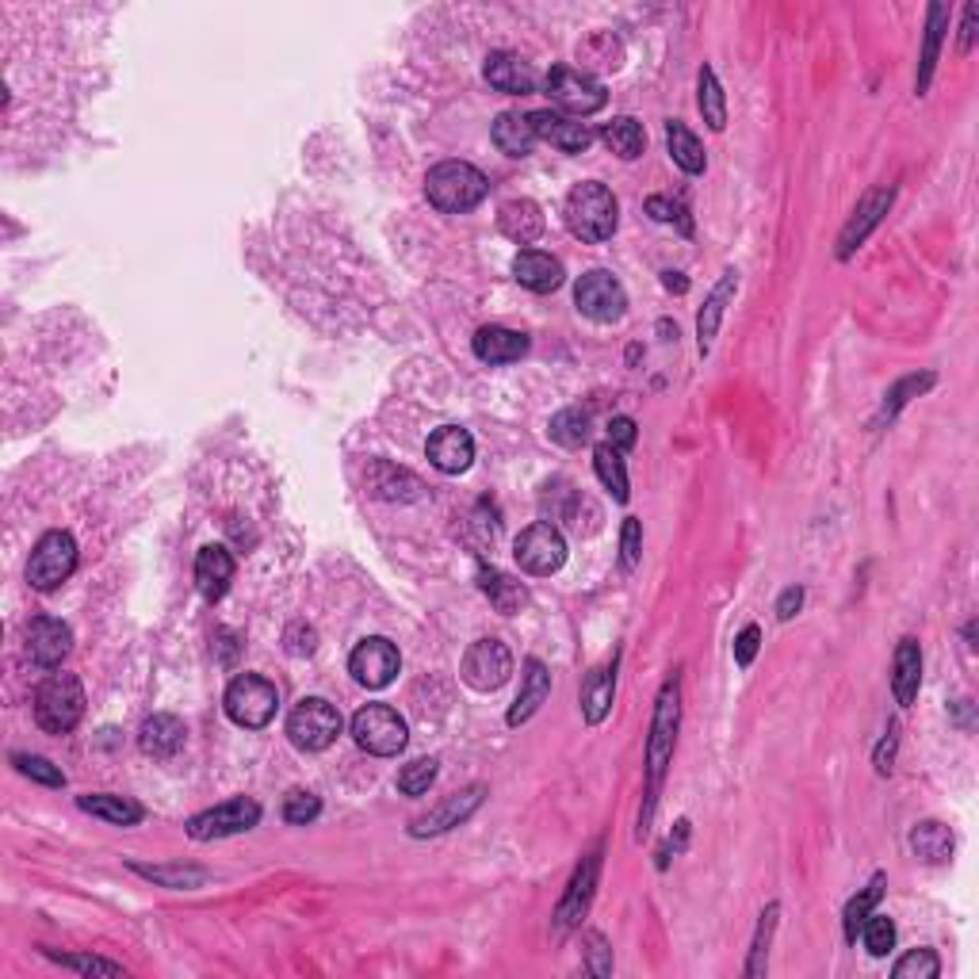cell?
I'll use <instances>...</instances> for the list:
<instances>
[{"instance_id": "6da1fadb", "label": "cell", "mask_w": 979, "mask_h": 979, "mask_svg": "<svg viewBox=\"0 0 979 979\" xmlns=\"http://www.w3.org/2000/svg\"><path fill=\"white\" fill-rule=\"evenodd\" d=\"M681 696H678V681L658 693V708H654V724H651V743H647V807L639 815V834L647 831L654 815V800H658V784L666 777V766L673 758V743H678V719H681Z\"/></svg>"}, {"instance_id": "7a4b0ae2", "label": "cell", "mask_w": 979, "mask_h": 979, "mask_svg": "<svg viewBox=\"0 0 979 979\" xmlns=\"http://www.w3.org/2000/svg\"><path fill=\"white\" fill-rule=\"evenodd\" d=\"M620 222V204L616 196L597 180H585L566 196V227L582 242H608Z\"/></svg>"}, {"instance_id": "3957f363", "label": "cell", "mask_w": 979, "mask_h": 979, "mask_svg": "<svg viewBox=\"0 0 979 979\" xmlns=\"http://www.w3.org/2000/svg\"><path fill=\"white\" fill-rule=\"evenodd\" d=\"M425 196L437 211L463 215L486 199V176L468 162H440L425 176Z\"/></svg>"}, {"instance_id": "277c9868", "label": "cell", "mask_w": 979, "mask_h": 979, "mask_svg": "<svg viewBox=\"0 0 979 979\" xmlns=\"http://www.w3.org/2000/svg\"><path fill=\"white\" fill-rule=\"evenodd\" d=\"M85 716V689L74 673H54L38 685L35 693V719L38 727L54 735H66L81 724Z\"/></svg>"}, {"instance_id": "5b68a950", "label": "cell", "mask_w": 979, "mask_h": 979, "mask_svg": "<svg viewBox=\"0 0 979 979\" xmlns=\"http://www.w3.org/2000/svg\"><path fill=\"white\" fill-rule=\"evenodd\" d=\"M352 738H356L367 754H375V758H395V754L406 750L409 727L387 704H367V708H360L356 716H352Z\"/></svg>"}, {"instance_id": "8992f818", "label": "cell", "mask_w": 979, "mask_h": 979, "mask_svg": "<svg viewBox=\"0 0 979 979\" xmlns=\"http://www.w3.org/2000/svg\"><path fill=\"white\" fill-rule=\"evenodd\" d=\"M279 708V693L272 681L256 678V673H242V678L230 681L227 689V716L234 719L238 727H249V732H256V727H268L272 716H276Z\"/></svg>"}, {"instance_id": "52a82bcc", "label": "cell", "mask_w": 979, "mask_h": 979, "mask_svg": "<svg viewBox=\"0 0 979 979\" xmlns=\"http://www.w3.org/2000/svg\"><path fill=\"white\" fill-rule=\"evenodd\" d=\"M287 735H292V743L299 750L318 754L326 746H333L337 735H341V712L329 701H322V696H307L287 716Z\"/></svg>"}, {"instance_id": "ba28073f", "label": "cell", "mask_w": 979, "mask_h": 979, "mask_svg": "<svg viewBox=\"0 0 979 979\" xmlns=\"http://www.w3.org/2000/svg\"><path fill=\"white\" fill-rule=\"evenodd\" d=\"M74 566H77V540L69 532L54 528V532H46L43 540L35 543V551H31L28 582L35 585V590L51 593L74 574Z\"/></svg>"}, {"instance_id": "9c48e42d", "label": "cell", "mask_w": 979, "mask_h": 979, "mask_svg": "<svg viewBox=\"0 0 979 979\" xmlns=\"http://www.w3.org/2000/svg\"><path fill=\"white\" fill-rule=\"evenodd\" d=\"M574 302L585 318L608 326V322H620L624 318V310H628V292H624V284L613 276V272L597 268V272H585V276L578 279Z\"/></svg>"}, {"instance_id": "30bf717a", "label": "cell", "mask_w": 979, "mask_h": 979, "mask_svg": "<svg viewBox=\"0 0 979 979\" xmlns=\"http://www.w3.org/2000/svg\"><path fill=\"white\" fill-rule=\"evenodd\" d=\"M548 96L563 111H571L574 119L593 116V111H601L608 100L605 85H601L597 77L582 74V69H566V66H559L548 74Z\"/></svg>"}, {"instance_id": "8fae6325", "label": "cell", "mask_w": 979, "mask_h": 979, "mask_svg": "<svg viewBox=\"0 0 979 979\" xmlns=\"http://www.w3.org/2000/svg\"><path fill=\"white\" fill-rule=\"evenodd\" d=\"M513 556H517L520 571H528V574H556L559 566L566 563V540H563V532H559L556 525L540 520V525L525 528V532L517 536V548H513Z\"/></svg>"}, {"instance_id": "7c38bea8", "label": "cell", "mask_w": 979, "mask_h": 979, "mask_svg": "<svg viewBox=\"0 0 979 979\" xmlns=\"http://www.w3.org/2000/svg\"><path fill=\"white\" fill-rule=\"evenodd\" d=\"M261 823V804L256 800H227V804L211 807V812H199L188 818V834L196 842H211V838H230V834L253 831Z\"/></svg>"}, {"instance_id": "4fadbf2b", "label": "cell", "mask_w": 979, "mask_h": 979, "mask_svg": "<svg viewBox=\"0 0 979 979\" xmlns=\"http://www.w3.org/2000/svg\"><path fill=\"white\" fill-rule=\"evenodd\" d=\"M513 673V654L502 639H479L471 644V651L463 654V681L479 693H494L509 681Z\"/></svg>"}, {"instance_id": "5bb4252c", "label": "cell", "mask_w": 979, "mask_h": 979, "mask_svg": "<svg viewBox=\"0 0 979 979\" xmlns=\"http://www.w3.org/2000/svg\"><path fill=\"white\" fill-rule=\"evenodd\" d=\"M398 666H403V658H398L395 644H391V639H380V636L364 639V644H360L349 658L352 678H356L364 689L391 685V681H395V673H398Z\"/></svg>"}, {"instance_id": "9a60e30c", "label": "cell", "mask_w": 979, "mask_h": 979, "mask_svg": "<svg viewBox=\"0 0 979 979\" xmlns=\"http://www.w3.org/2000/svg\"><path fill=\"white\" fill-rule=\"evenodd\" d=\"M892 199H895V188H872L869 196L857 204L854 219L846 222V230H842V238H838V256H842V261H849V256H854V249L880 227V219L888 215Z\"/></svg>"}, {"instance_id": "2e32d148", "label": "cell", "mask_w": 979, "mask_h": 979, "mask_svg": "<svg viewBox=\"0 0 979 979\" xmlns=\"http://www.w3.org/2000/svg\"><path fill=\"white\" fill-rule=\"evenodd\" d=\"M528 119H532L536 139L551 142V146H559L563 154H582V150H590V142H593L590 127L574 116H563V111H536V116H528Z\"/></svg>"}, {"instance_id": "e0dca14e", "label": "cell", "mask_w": 979, "mask_h": 979, "mask_svg": "<svg viewBox=\"0 0 979 979\" xmlns=\"http://www.w3.org/2000/svg\"><path fill=\"white\" fill-rule=\"evenodd\" d=\"M597 869H601V854H590L574 869L571 888H566L563 903H559V911H556L559 934H566V930L578 926V922L585 919V911H590V899H593V888H597Z\"/></svg>"}, {"instance_id": "ac0fdd59", "label": "cell", "mask_w": 979, "mask_h": 979, "mask_svg": "<svg viewBox=\"0 0 979 979\" xmlns=\"http://www.w3.org/2000/svg\"><path fill=\"white\" fill-rule=\"evenodd\" d=\"M429 460L437 471H444V475H460V471L471 468V460H475V440H471L468 429H460V425H444V429H437L429 437Z\"/></svg>"}, {"instance_id": "d6986e66", "label": "cell", "mask_w": 979, "mask_h": 979, "mask_svg": "<svg viewBox=\"0 0 979 979\" xmlns=\"http://www.w3.org/2000/svg\"><path fill=\"white\" fill-rule=\"evenodd\" d=\"M69 651H74V631H69V624L54 620V616H38V620H31V628H28L31 662L58 666Z\"/></svg>"}, {"instance_id": "ffe728a7", "label": "cell", "mask_w": 979, "mask_h": 979, "mask_svg": "<svg viewBox=\"0 0 979 979\" xmlns=\"http://www.w3.org/2000/svg\"><path fill=\"white\" fill-rule=\"evenodd\" d=\"M483 796H486V789H483V784H471V789H463V792H455V796H448L444 804L437 807V812H429V815L414 818V826H409V831H414L417 838H425V834L452 831V826H460L463 818H471V815H475V807L483 804Z\"/></svg>"}, {"instance_id": "44dd1931", "label": "cell", "mask_w": 979, "mask_h": 979, "mask_svg": "<svg viewBox=\"0 0 979 979\" xmlns=\"http://www.w3.org/2000/svg\"><path fill=\"white\" fill-rule=\"evenodd\" d=\"M548 696H551L548 666H543L540 658H528L525 673H520V693H517V701H513V708H509V727L528 724V719L540 712V704L548 701Z\"/></svg>"}, {"instance_id": "7402d4cb", "label": "cell", "mask_w": 979, "mask_h": 979, "mask_svg": "<svg viewBox=\"0 0 979 979\" xmlns=\"http://www.w3.org/2000/svg\"><path fill=\"white\" fill-rule=\"evenodd\" d=\"M513 276L536 295H548L563 284V264L551 253H540V249H525V253L513 261Z\"/></svg>"}, {"instance_id": "603a6c76", "label": "cell", "mask_w": 979, "mask_h": 979, "mask_svg": "<svg viewBox=\"0 0 979 979\" xmlns=\"http://www.w3.org/2000/svg\"><path fill=\"white\" fill-rule=\"evenodd\" d=\"M230 582H234V559H230V551L222 548V543H211V548L199 551L196 559L199 593H204L207 601H219L222 593L230 590Z\"/></svg>"}, {"instance_id": "cb8c5ba5", "label": "cell", "mask_w": 979, "mask_h": 979, "mask_svg": "<svg viewBox=\"0 0 979 979\" xmlns=\"http://www.w3.org/2000/svg\"><path fill=\"white\" fill-rule=\"evenodd\" d=\"M486 81L497 88V92H509V96H528L536 92V74L525 58L517 54H490L486 62Z\"/></svg>"}, {"instance_id": "d4e9b609", "label": "cell", "mask_w": 979, "mask_h": 979, "mask_svg": "<svg viewBox=\"0 0 979 979\" xmlns=\"http://www.w3.org/2000/svg\"><path fill=\"white\" fill-rule=\"evenodd\" d=\"M497 227H502V234L509 238V242L532 245L536 238L543 234L540 204H532V199H509V204L502 207V215H497Z\"/></svg>"}, {"instance_id": "484cf974", "label": "cell", "mask_w": 979, "mask_h": 979, "mask_svg": "<svg viewBox=\"0 0 979 979\" xmlns=\"http://www.w3.org/2000/svg\"><path fill=\"white\" fill-rule=\"evenodd\" d=\"M528 352V337L505 326H483L475 333V356L483 364H513Z\"/></svg>"}, {"instance_id": "4316f807", "label": "cell", "mask_w": 979, "mask_h": 979, "mask_svg": "<svg viewBox=\"0 0 979 979\" xmlns=\"http://www.w3.org/2000/svg\"><path fill=\"white\" fill-rule=\"evenodd\" d=\"M735 292H738V276H735V272H724V279H719V284L712 287L708 302H704L701 318H696V341H701V352H704V356H708V352H712V341H716L719 322H724V310H727V302L735 299Z\"/></svg>"}, {"instance_id": "83f0119b", "label": "cell", "mask_w": 979, "mask_h": 979, "mask_svg": "<svg viewBox=\"0 0 979 979\" xmlns=\"http://www.w3.org/2000/svg\"><path fill=\"white\" fill-rule=\"evenodd\" d=\"M922 685V651H919V639H899L895 647V673H892V689H895V701L903 708H911L914 696H919Z\"/></svg>"}, {"instance_id": "f1b7e54d", "label": "cell", "mask_w": 979, "mask_h": 979, "mask_svg": "<svg viewBox=\"0 0 979 979\" xmlns=\"http://www.w3.org/2000/svg\"><path fill=\"white\" fill-rule=\"evenodd\" d=\"M142 750L150 754V758H176V754L184 750V724L176 716H150L146 724H142V735H139Z\"/></svg>"}, {"instance_id": "f546056e", "label": "cell", "mask_w": 979, "mask_h": 979, "mask_svg": "<svg viewBox=\"0 0 979 979\" xmlns=\"http://www.w3.org/2000/svg\"><path fill=\"white\" fill-rule=\"evenodd\" d=\"M613 693H616V662L613 666H601L585 678L582 685V712H585V724L597 727L605 724L608 708H613Z\"/></svg>"}, {"instance_id": "4dcf8cb0", "label": "cell", "mask_w": 979, "mask_h": 979, "mask_svg": "<svg viewBox=\"0 0 979 979\" xmlns=\"http://www.w3.org/2000/svg\"><path fill=\"white\" fill-rule=\"evenodd\" d=\"M494 142L502 154L509 157H525L532 154L536 146V131H532V119L528 116H517V111H505V116H497L494 123Z\"/></svg>"}, {"instance_id": "1f68e13d", "label": "cell", "mask_w": 979, "mask_h": 979, "mask_svg": "<svg viewBox=\"0 0 979 979\" xmlns=\"http://www.w3.org/2000/svg\"><path fill=\"white\" fill-rule=\"evenodd\" d=\"M911 849L922 857V861H930V865L949 861V857H953V834H949V826L934 823V818H930V823H919L911 831Z\"/></svg>"}, {"instance_id": "d6a6232c", "label": "cell", "mask_w": 979, "mask_h": 979, "mask_svg": "<svg viewBox=\"0 0 979 979\" xmlns=\"http://www.w3.org/2000/svg\"><path fill=\"white\" fill-rule=\"evenodd\" d=\"M479 585H483V593H486L490 601H494L497 613H505V616L517 613V608L528 601L525 585H520L517 578H509V574H502V571H490V566H483V571H479Z\"/></svg>"}, {"instance_id": "836d02e7", "label": "cell", "mask_w": 979, "mask_h": 979, "mask_svg": "<svg viewBox=\"0 0 979 979\" xmlns=\"http://www.w3.org/2000/svg\"><path fill=\"white\" fill-rule=\"evenodd\" d=\"M77 804H81V812L103 818V823H116V826H134V823H142V815H146L134 800L108 796V792H100V796H81Z\"/></svg>"}, {"instance_id": "e575fe53", "label": "cell", "mask_w": 979, "mask_h": 979, "mask_svg": "<svg viewBox=\"0 0 979 979\" xmlns=\"http://www.w3.org/2000/svg\"><path fill=\"white\" fill-rule=\"evenodd\" d=\"M605 142H608V150H613L616 157L636 162V157L647 150V131H644V123H639V119L620 116V119H613V123L605 127Z\"/></svg>"}, {"instance_id": "d590c367", "label": "cell", "mask_w": 979, "mask_h": 979, "mask_svg": "<svg viewBox=\"0 0 979 979\" xmlns=\"http://www.w3.org/2000/svg\"><path fill=\"white\" fill-rule=\"evenodd\" d=\"M367 486H372V494L391 497V502H398V497L409 502V497L421 494V483H417L409 471L391 468V463H375V468L367 471Z\"/></svg>"}, {"instance_id": "8d00e7d4", "label": "cell", "mask_w": 979, "mask_h": 979, "mask_svg": "<svg viewBox=\"0 0 979 979\" xmlns=\"http://www.w3.org/2000/svg\"><path fill=\"white\" fill-rule=\"evenodd\" d=\"M666 146H670L673 162L685 168V173H693V176L704 173V146L685 123H678V119H673V123H666Z\"/></svg>"}, {"instance_id": "74e56055", "label": "cell", "mask_w": 979, "mask_h": 979, "mask_svg": "<svg viewBox=\"0 0 979 979\" xmlns=\"http://www.w3.org/2000/svg\"><path fill=\"white\" fill-rule=\"evenodd\" d=\"M696 103H701L704 123H708L712 131H724V127H727V100H724V88H719L716 74H712L708 66H704L701 77H696Z\"/></svg>"}, {"instance_id": "f35d334b", "label": "cell", "mask_w": 979, "mask_h": 979, "mask_svg": "<svg viewBox=\"0 0 979 979\" xmlns=\"http://www.w3.org/2000/svg\"><path fill=\"white\" fill-rule=\"evenodd\" d=\"M593 468H597V479L605 483V490L616 502H628V471H624V460L613 444H601L597 452H593Z\"/></svg>"}, {"instance_id": "ab89813d", "label": "cell", "mask_w": 979, "mask_h": 979, "mask_svg": "<svg viewBox=\"0 0 979 979\" xmlns=\"http://www.w3.org/2000/svg\"><path fill=\"white\" fill-rule=\"evenodd\" d=\"M945 20H949V8L945 4H930V28H926V51H922V69H919V96L930 88V77H934L937 66V51H942V31Z\"/></svg>"}, {"instance_id": "60d3db41", "label": "cell", "mask_w": 979, "mask_h": 979, "mask_svg": "<svg viewBox=\"0 0 979 979\" xmlns=\"http://www.w3.org/2000/svg\"><path fill=\"white\" fill-rule=\"evenodd\" d=\"M880 892H884V872H877V877H872V884L865 888L861 895H854L846 903V919H842V926H846V942H857V934H861L865 919H869L872 906L880 903Z\"/></svg>"}, {"instance_id": "b9f144b4", "label": "cell", "mask_w": 979, "mask_h": 979, "mask_svg": "<svg viewBox=\"0 0 979 979\" xmlns=\"http://www.w3.org/2000/svg\"><path fill=\"white\" fill-rule=\"evenodd\" d=\"M551 440L563 448H582L585 440H590V414H582V409H563V414L551 417L548 425Z\"/></svg>"}, {"instance_id": "7bdbcfd3", "label": "cell", "mask_w": 979, "mask_h": 979, "mask_svg": "<svg viewBox=\"0 0 979 979\" xmlns=\"http://www.w3.org/2000/svg\"><path fill=\"white\" fill-rule=\"evenodd\" d=\"M861 937H865V949L872 953V957H888L895 945V926L888 914H869L861 926Z\"/></svg>"}, {"instance_id": "ee69618b", "label": "cell", "mask_w": 979, "mask_h": 979, "mask_svg": "<svg viewBox=\"0 0 979 979\" xmlns=\"http://www.w3.org/2000/svg\"><path fill=\"white\" fill-rule=\"evenodd\" d=\"M777 914H781V906L769 903L766 911H761V922H758V937H754V953H750V965H746V976H761L766 972V957H769V937H773V926H777Z\"/></svg>"}, {"instance_id": "f6af8a7d", "label": "cell", "mask_w": 979, "mask_h": 979, "mask_svg": "<svg viewBox=\"0 0 979 979\" xmlns=\"http://www.w3.org/2000/svg\"><path fill=\"white\" fill-rule=\"evenodd\" d=\"M318 815H322V800H318L315 792H302V789L287 792V800H284V818H287V823L307 826V823H315Z\"/></svg>"}, {"instance_id": "bcb514c9", "label": "cell", "mask_w": 979, "mask_h": 979, "mask_svg": "<svg viewBox=\"0 0 979 979\" xmlns=\"http://www.w3.org/2000/svg\"><path fill=\"white\" fill-rule=\"evenodd\" d=\"M432 781H437V761L432 758L409 761L403 773H398V789H403L406 796H421V792H429Z\"/></svg>"}, {"instance_id": "7dc6e473", "label": "cell", "mask_w": 979, "mask_h": 979, "mask_svg": "<svg viewBox=\"0 0 979 979\" xmlns=\"http://www.w3.org/2000/svg\"><path fill=\"white\" fill-rule=\"evenodd\" d=\"M892 972L899 979H937V976H942V960H937L930 949H914V953H906V957L899 960Z\"/></svg>"}, {"instance_id": "c3c4849f", "label": "cell", "mask_w": 979, "mask_h": 979, "mask_svg": "<svg viewBox=\"0 0 979 979\" xmlns=\"http://www.w3.org/2000/svg\"><path fill=\"white\" fill-rule=\"evenodd\" d=\"M15 769H20L23 777H31V781L38 784H51V789H62L66 784V777H62L58 766H51L46 758H38V754H15Z\"/></svg>"}, {"instance_id": "681fc988", "label": "cell", "mask_w": 979, "mask_h": 979, "mask_svg": "<svg viewBox=\"0 0 979 979\" xmlns=\"http://www.w3.org/2000/svg\"><path fill=\"white\" fill-rule=\"evenodd\" d=\"M139 872L165 888H199L207 880L204 869H146V865H139Z\"/></svg>"}, {"instance_id": "f907efd6", "label": "cell", "mask_w": 979, "mask_h": 979, "mask_svg": "<svg viewBox=\"0 0 979 979\" xmlns=\"http://www.w3.org/2000/svg\"><path fill=\"white\" fill-rule=\"evenodd\" d=\"M926 387H934V375H930V372H926V375H911V380H903V383H899V387H892V391H888V403H884V414H888V417H892V414H895V409H899V406H906V403H911V398H914V395H922V391H926Z\"/></svg>"}, {"instance_id": "816d5d0a", "label": "cell", "mask_w": 979, "mask_h": 979, "mask_svg": "<svg viewBox=\"0 0 979 979\" xmlns=\"http://www.w3.org/2000/svg\"><path fill=\"white\" fill-rule=\"evenodd\" d=\"M639 548H644V528H639L636 517H628V520H624V532H620L624 566H636L639 563Z\"/></svg>"}, {"instance_id": "f5cc1de1", "label": "cell", "mask_w": 979, "mask_h": 979, "mask_svg": "<svg viewBox=\"0 0 979 979\" xmlns=\"http://www.w3.org/2000/svg\"><path fill=\"white\" fill-rule=\"evenodd\" d=\"M585 945H590V972L593 976H608L613 972V953H608V945H605V937L601 934H585Z\"/></svg>"}, {"instance_id": "db71d44e", "label": "cell", "mask_w": 979, "mask_h": 979, "mask_svg": "<svg viewBox=\"0 0 979 979\" xmlns=\"http://www.w3.org/2000/svg\"><path fill=\"white\" fill-rule=\"evenodd\" d=\"M608 444H613L616 452L636 444V421H631V417H613V421H608Z\"/></svg>"}, {"instance_id": "11a10c76", "label": "cell", "mask_w": 979, "mask_h": 979, "mask_svg": "<svg viewBox=\"0 0 979 979\" xmlns=\"http://www.w3.org/2000/svg\"><path fill=\"white\" fill-rule=\"evenodd\" d=\"M66 968H77V972H103V976H123V965H111V960L100 957H62Z\"/></svg>"}, {"instance_id": "9f6ffc18", "label": "cell", "mask_w": 979, "mask_h": 979, "mask_svg": "<svg viewBox=\"0 0 979 979\" xmlns=\"http://www.w3.org/2000/svg\"><path fill=\"white\" fill-rule=\"evenodd\" d=\"M284 644H287V651H292V654H310V651H315V628H307V624H292V628H287V636H284Z\"/></svg>"}, {"instance_id": "6f0895ef", "label": "cell", "mask_w": 979, "mask_h": 979, "mask_svg": "<svg viewBox=\"0 0 979 979\" xmlns=\"http://www.w3.org/2000/svg\"><path fill=\"white\" fill-rule=\"evenodd\" d=\"M758 644H761V631L754 628H743V636L735 639V662L738 666H750L754 662V654H758Z\"/></svg>"}, {"instance_id": "680465c9", "label": "cell", "mask_w": 979, "mask_h": 979, "mask_svg": "<svg viewBox=\"0 0 979 979\" xmlns=\"http://www.w3.org/2000/svg\"><path fill=\"white\" fill-rule=\"evenodd\" d=\"M800 605H804V590L792 585V590H784L781 601H777V616H781V620H792V616L800 613Z\"/></svg>"}, {"instance_id": "91938a15", "label": "cell", "mask_w": 979, "mask_h": 979, "mask_svg": "<svg viewBox=\"0 0 979 979\" xmlns=\"http://www.w3.org/2000/svg\"><path fill=\"white\" fill-rule=\"evenodd\" d=\"M892 758H895V727L888 732L884 743L877 746V773H892Z\"/></svg>"}, {"instance_id": "94428289", "label": "cell", "mask_w": 979, "mask_h": 979, "mask_svg": "<svg viewBox=\"0 0 979 979\" xmlns=\"http://www.w3.org/2000/svg\"><path fill=\"white\" fill-rule=\"evenodd\" d=\"M976 20H979V8H976V4H968V8H965V38H960V51H972Z\"/></svg>"}, {"instance_id": "6125c7cd", "label": "cell", "mask_w": 979, "mask_h": 979, "mask_svg": "<svg viewBox=\"0 0 979 979\" xmlns=\"http://www.w3.org/2000/svg\"><path fill=\"white\" fill-rule=\"evenodd\" d=\"M647 211H651V219H658V222H670L678 207H670L666 199H647Z\"/></svg>"}, {"instance_id": "be15d7a7", "label": "cell", "mask_w": 979, "mask_h": 979, "mask_svg": "<svg viewBox=\"0 0 979 979\" xmlns=\"http://www.w3.org/2000/svg\"><path fill=\"white\" fill-rule=\"evenodd\" d=\"M662 284H666V287H670V292H678V295H681V292H685V287H689V284H685V279H681V272H666V276H662Z\"/></svg>"}]
</instances>
